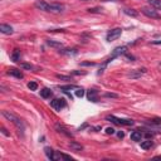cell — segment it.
Here are the masks:
<instances>
[{"instance_id":"obj_1","label":"cell","mask_w":161,"mask_h":161,"mask_svg":"<svg viewBox=\"0 0 161 161\" xmlns=\"http://www.w3.org/2000/svg\"><path fill=\"white\" fill-rule=\"evenodd\" d=\"M1 115L6 118V120H9L12 122V124L15 125V127L19 130V134L24 135V130H25V126L24 124H23V121L19 118L18 116H15L14 113H12L10 111H1Z\"/></svg>"},{"instance_id":"obj_2","label":"cell","mask_w":161,"mask_h":161,"mask_svg":"<svg viewBox=\"0 0 161 161\" xmlns=\"http://www.w3.org/2000/svg\"><path fill=\"white\" fill-rule=\"evenodd\" d=\"M106 120L113 122L115 125H122V126H132V125L135 124L134 121H132V120H129V118H127V120H122V118H117V117L112 116V115H111V116H107Z\"/></svg>"},{"instance_id":"obj_3","label":"cell","mask_w":161,"mask_h":161,"mask_svg":"<svg viewBox=\"0 0 161 161\" xmlns=\"http://www.w3.org/2000/svg\"><path fill=\"white\" fill-rule=\"evenodd\" d=\"M121 33H122V29L121 28H115V29H111L110 32L107 33V40L108 42H113V40H116L118 39V38L121 37Z\"/></svg>"},{"instance_id":"obj_4","label":"cell","mask_w":161,"mask_h":161,"mask_svg":"<svg viewBox=\"0 0 161 161\" xmlns=\"http://www.w3.org/2000/svg\"><path fill=\"white\" fill-rule=\"evenodd\" d=\"M126 53H127V48H126V47H117V48L113 49L111 57L107 60H108V62H112L115 58H117V57H120L122 54H126Z\"/></svg>"},{"instance_id":"obj_5","label":"cell","mask_w":161,"mask_h":161,"mask_svg":"<svg viewBox=\"0 0 161 161\" xmlns=\"http://www.w3.org/2000/svg\"><path fill=\"white\" fill-rule=\"evenodd\" d=\"M141 12H142L144 15H146L147 18H151V19H160L161 18L160 14L156 10H154L152 8H142V10Z\"/></svg>"},{"instance_id":"obj_6","label":"cell","mask_w":161,"mask_h":161,"mask_svg":"<svg viewBox=\"0 0 161 161\" xmlns=\"http://www.w3.org/2000/svg\"><path fill=\"white\" fill-rule=\"evenodd\" d=\"M64 6L62 4H48L47 5V10L45 12H49V13H62L63 12Z\"/></svg>"},{"instance_id":"obj_7","label":"cell","mask_w":161,"mask_h":161,"mask_svg":"<svg viewBox=\"0 0 161 161\" xmlns=\"http://www.w3.org/2000/svg\"><path fill=\"white\" fill-rule=\"evenodd\" d=\"M50 106L54 108V110H57V111H60L63 107H65V101L63 98H55V99H53V101L50 102Z\"/></svg>"},{"instance_id":"obj_8","label":"cell","mask_w":161,"mask_h":161,"mask_svg":"<svg viewBox=\"0 0 161 161\" xmlns=\"http://www.w3.org/2000/svg\"><path fill=\"white\" fill-rule=\"evenodd\" d=\"M55 130L59 132V134H63L64 136L67 137H73V134L70 131H68L63 125H59V124H55Z\"/></svg>"},{"instance_id":"obj_9","label":"cell","mask_w":161,"mask_h":161,"mask_svg":"<svg viewBox=\"0 0 161 161\" xmlns=\"http://www.w3.org/2000/svg\"><path fill=\"white\" fill-rule=\"evenodd\" d=\"M44 152H45L47 157H48L49 160H58V159H62L60 156H57V155L54 154L53 149H50V147H45V149H44Z\"/></svg>"},{"instance_id":"obj_10","label":"cell","mask_w":161,"mask_h":161,"mask_svg":"<svg viewBox=\"0 0 161 161\" xmlns=\"http://www.w3.org/2000/svg\"><path fill=\"white\" fill-rule=\"evenodd\" d=\"M87 97L91 102H98V92L96 89H89L87 93Z\"/></svg>"},{"instance_id":"obj_11","label":"cell","mask_w":161,"mask_h":161,"mask_svg":"<svg viewBox=\"0 0 161 161\" xmlns=\"http://www.w3.org/2000/svg\"><path fill=\"white\" fill-rule=\"evenodd\" d=\"M0 32L3 33V34H13V28L8 24H1L0 25Z\"/></svg>"},{"instance_id":"obj_12","label":"cell","mask_w":161,"mask_h":161,"mask_svg":"<svg viewBox=\"0 0 161 161\" xmlns=\"http://www.w3.org/2000/svg\"><path fill=\"white\" fill-rule=\"evenodd\" d=\"M8 74L14 75L15 78H19V79H22L23 77H24V74H23L19 69H9V70H8Z\"/></svg>"},{"instance_id":"obj_13","label":"cell","mask_w":161,"mask_h":161,"mask_svg":"<svg viewBox=\"0 0 161 161\" xmlns=\"http://www.w3.org/2000/svg\"><path fill=\"white\" fill-rule=\"evenodd\" d=\"M142 74H144V73L141 72L140 69H139V70H131V72L127 74V77L131 78V79H137V78H140Z\"/></svg>"},{"instance_id":"obj_14","label":"cell","mask_w":161,"mask_h":161,"mask_svg":"<svg viewBox=\"0 0 161 161\" xmlns=\"http://www.w3.org/2000/svg\"><path fill=\"white\" fill-rule=\"evenodd\" d=\"M141 139H142V134H141L140 131H134L131 134V140L132 141H136V142H139V141H141Z\"/></svg>"},{"instance_id":"obj_15","label":"cell","mask_w":161,"mask_h":161,"mask_svg":"<svg viewBox=\"0 0 161 161\" xmlns=\"http://www.w3.org/2000/svg\"><path fill=\"white\" fill-rule=\"evenodd\" d=\"M47 44H48L49 47H53V48H62L63 47V43H60V42H55V40H47Z\"/></svg>"},{"instance_id":"obj_16","label":"cell","mask_w":161,"mask_h":161,"mask_svg":"<svg viewBox=\"0 0 161 161\" xmlns=\"http://www.w3.org/2000/svg\"><path fill=\"white\" fill-rule=\"evenodd\" d=\"M149 4L154 9H159V10H161V0H149Z\"/></svg>"},{"instance_id":"obj_17","label":"cell","mask_w":161,"mask_h":161,"mask_svg":"<svg viewBox=\"0 0 161 161\" xmlns=\"http://www.w3.org/2000/svg\"><path fill=\"white\" fill-rule=\"evenodd\" d=\"M124 13L126 14V15L132 17V18H136L137 15H139V13H137L135 9H124Z\"/></svg>"},{"instance_id":"obj_18","label":"cell","mask_w":161,"mask_h":161,"mask_svg":"<svg viewBox=\"0 0 161 161\" xmlns=\"http://www.w3.org/2000/svg\"><path fill=\"white\" fill-rule=\"evenodd\" d=\"M47 5H48V3L42 1V0H39V1H37V3H35V8L40 9V10H43V12L47 10Z\"/></svg>"},{"instance_id":"obj_19","label":"cell","mask_w":161,"mask_h":161,"mask_svg":"<svg viewBox=\"0 0 161 161\" xmlns=\"http://www.w3.org/2000/svg\"><path fill=\"white\" fill-rule=\"evenodd\" d=\"M12 60L13 62H18V60H20V50H18V49H15L12 53Z\"/></svg>"},{"instance_id":"obj_20","label":"cell","mask_w":161,"mask_h":161,"mask_svg":"<svg viewBox=\"0 0 161 161\" xmlns=\"http://www.w3.org/2000/svg\"><path fill=\"white\" fill-rule=\"evenodd\" d=\"M40 96L43 97V98H49L52 96V91H50L49 88H43L40 91Z\"/></svg>"},{"instance_id":"obj_21","label":"cell","mask_w":161,"mask_h":161,"mask_svg":"<svg viewBox=\"0 0 161 161\" xmlns=\"http://www.w3.org/2000/svg\"><path fill=\"white\" fill-rule=\"evenodd\" d=\"M60 54H68V55H74L77 54V49H60Z\"/></svg>"},{"instance_id":"obj_22","label":"cell","mask_w":161,"mask_h":161,"mask_svg":"<svg viewBox=\"0 0 161 161\" xmlns=\"http://www.w3.org/2000/svg\"><path fill=\"white\" fill-rule=\"evenodd\" d=\"M152 141H150V140H147V141H144V142H141V149H144V150H149V149H151L152 147Z\"/></svg>"},{"instance_id":"obj_23","label":"cell","mask_w":161,"mask_h":161,"mask_svg":"<svg viewBox=\"0 0 161 161\" xmlns=\"http://www.w3.org/2000/svg\"><path fill=\"white\" fill-rule=\"evenodd\" d=\"M69 147L75 150V151H80V150L83 149V146L80 145V144H77V142H74V141H72V142H69Z\"/></svg>"},{"instance_id":"obj_24","label":"cell","mask_w":161,"mask_h":161,"mask_svg":"<svg viewBox=\"0 0 161 161\" xmlns=\"http://www.w3.org/2000/svg\"><path fill=\"white\" fill-rule=\"evenodd\" d=\"M59 88L62 89L63 92H65V91H70V89H74V88H77V87H75L74 84H67V86H60Z\"/></svg>"},{"instance_id":"obj_25","label":"cell","mask_w":161,"mask_h":161,"mask_svg":"<svg viewBox=\"0 0 161 161\" xmlns=\"http://www.w3.org/2000/svg\"><path fill=\"white\" fill-rule=\"evenodd\" d=\"M28 88H29L30 91H37V89H38V83L37 82H29V83H28Z\"/></svg>"},{"instance_id":"obj_26","label":"cell","mask_w":161,"mask_h":161,"mask_svg":"<svg viewBox=\"0 0 161 161\" xmlns=\"http://www.w3.org/2000/svg\"><path fill=\"white\" fill-rule=\"evenodd\" d=\"M75 96L79 97V98H82V97L84 96V89H82V88H78L77 91H75Z\"/></svg>"},{"instance_id":"obj_27","label":"cell","mask_w":161,"mask_h":161,"mask_svg":"<svg viewBox=\"0 0 161 161\" xmlns=\"http://www.w3.org/2000/svg\"><path fill=\"white\" fill-rule=\"evenodd\" d=\"M57 78L63 79V80H72V79H70V77H68V75H63V74H57Z\"/></svg>"},{"instance_id":"obj_28","label":"cell","mask_w":161,"mask_h":161,"mask_svg":"<svg viewBox=\"0 0 161 161\" xmlns=\"http://www.w3.org/2000/svg\"><path fill=\"white\" fill-rule=\"evenodd\" d=\"M20 67H22V68H24V69H29V70L33 69V65L29 64V63H22V64H20Z\"/></svg>"},{"instance_id":"obj_29","label":"cell","mask_w":161,"mask_h":161,"mask_svg":"<svg viewBox=\"0 0 161 161\" xmlns=\"http://www.w3.org/2000/svg\"><path fill=\"white\" fill-rule=\"evenodd\" d=\"M101 10H102V9H99V8H92V9L89 8L88 9L89 13H101Z\"/></svg>"},{"instance_id":"obj_30","label":"cell","mask_w":161,"mask_h":161,"mask_svg":"<svg viewBox=\"0 0 161 161\" xmlns=\"http://www.w3.org/2000/svg\"><path fill=\"white\" fill-rule=\"evenodd\" d=\"M150 124L151 125H161V118H155V120H152Z\"/></svg>"},{"instance_id":"obj_31","label":"cell","mask_w":161,"mask_h":161,"mask_svg":"<svg viewBox=\"0 0 161 161\" xmlns=\"http://www.w3.org/2000/svg\"><path fill=\"white\" fill-rule=\"evenodd\" d=\"M106 134L113 135V134H115V129H112V127H107V129H106Z\"/></svg>"},{"instance_id":"obj_32","label":"cell","mask_w":161,"mask_h":161,"mask_svg":"<svg viewBox=\"0 0 161 161\" xmlns=\"http://www.w3.org/2000/svg\"><path fill=\"white\" fill-rule=\"evenodd\" d=\"M105 97H107V98H117L118 96H117V94H115V93H106Z\"/></svg>"},{"instance_id":"obj_33","label":"cell","mask_w":161,"mask_h":161,"mask_svg":"<svg viewBox=\"0 0 161 161\" xmlns=\"http://www.w3.org/2000/svg\"><path fill=\"white\" fill-rule=\"evenodd\" d=\"M80 65H96V63H93V62H82Z\"/></svg>"},{"instance_id":"obj_34","label":"cell","mask_w":161,"mask_h":161,"mask_svg":"<svg viewBox=\"0 0 161 161\" xmlns=\"http://www.w3.org/2000/svg\"><path fill=\"white\" fill-rule=\"evenodd\" d=\"M72 74H75V75H80V74H86V72H79V70H73Z\"/></svg>"},{"instance_id":"obj_35","label":"cell","mask_w":161,"mask_h":161,"mask_svg":"<svg viewBox=\"0 0 161 161\" xmlns=\"http://www.w3.org/2000/svg\"><path fill=\"white\" fill-rule=\"evenodd\" d=\"M117 136L120 137V139H124V137H125V134H124V132H122V131H120V132H118V134H117Z\"/></svg>"},{"instance_id":"obj_36","label":"cell","mask_w":161,"mask_h":161,"mask_svg":"<svg viewBox=\"0 0 161 161\" xmlns=\"http://www.w3.org/2000/svg\"><path fill=\"white\" fill-rule=\"evenodd\" d=\"M151 44H161V40H154L151 42Z\"/></svg>"},{"instance_id":"obj_37","label":"cell","mask_w":161,"mask_h":161,"mask_svg":"<svg viewBox=\"0 0 161 161\" xmlns=\"http://www.w3.org/2000/svg\"><path fill=\"white\" fill-rule=\"evenodd\" d=\"M1 132H3V135H5V136H9V134L6 132V130H5V129H1Z\"/></svg>"},{"instance_id":"obj_38","label":"cell","mask_w":161,"mask_h":161,"mask_svg":"<svg viewBox=\"0 0 161 161\" xmlns=\"http://www.w3.org/2000/svg\"><path fill=\"white\" fill-rule=\"evenodd\" d=\"M145 137H147V139H150V137H152V134H150V132H147V134H145Z\"/></svg>"},{"instance_id":"obj_39","label":"cell","mask_w":161,"mask_h":161,"mask_svg":"<svg viewBox=\"0 0 161 161\" xmlns=\"http://www.w3.org/2000/svg\"><path fill=\"white\" fill-rule=\"evenodd\" d=\"M87 126H88L87 124H84V125H83L82 127H79V131H80V130H83V129H86V127H87Z\"/></svg>"},{"instance_id":"obj_40","label":"cell","mask_w":161,"mask_h":161,"mask_svg":"<svg viewBox=\"0 0 161 161\" xmlns=\"http://www.w3.org/2000/svg\"><path fill=\"white\" fill-rule=\"evenodd\" d=\"M82 1H88V0H82Z\"/></svg>"}]
</instances>
